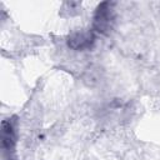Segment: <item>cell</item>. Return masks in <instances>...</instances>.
I'll use <instances>...</instances> for the list:
<instances>
[{
  "label": "cell",
  "instance_id": "2",
  "mask_svg": "<svg viewBox=\"0 0 160 160\" xmlns=\"http://www.w3.org/2000/svg\"><path fill=\"white\" fill-rule=\"evenodd\" d=\"M94 42H95V35L91 30L75 31L68 39V46L72 50H76V51L91 49Z\"/></svg>",
  "mask_w": 160,
  "mask_h": 160
},
{
  "label": "cell",
  "instance_id": "1",
  "mask_svg": "<svg viewBox=\"0 0 160 160\" xmlns=\"http://www.w3.org/2000/svg\"><path fill=\"white\" fill-rule=\"evenodd\" d=\"M115 24V11H114V4L105 1L101 2L92 19V28L95 31L100 34H110Z\"/></svg>",
  "mask_w": 160,
  "mask_h": 160
},
{
  "label": "cell",
  "instance_id": "4",
  "mask_svg": "<svg viewBox=\"0 0 160 160\" xmlns=\"http://www.w3.org/2000/svg\"><path fill=\"white\" fill-rule=\"evenodd\" d=\"M102 79V70L99 66H90L85 70L82 80L88 86H96Z\"/></svg>",
  "mask_w": 160,
  "mask_h": 160
},
{
  "label": "cell",
  "instance_id": "3",
  "mask_svg": "<svg viewBox=\"0 0 160 160\" xmlns=\"http://www.w3.org/2000/svg\"><path fill=\"white\" fill-rule=\"evenodd\" d=\"M15 129L10 119L4 120L1 124V145L2 149H12L15 144Z\"/></svg>",
  "mask_w": 160,
  "mask_h": 160
}]
</instances>
